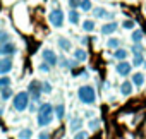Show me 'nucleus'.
Here are the masks:
<instances>
[{"label":"nucleus","instance_id":"f257e3e1","mask_svg":"<svg viewBox=\"0 0 146 139\" xmlns=\"http://www.w3.org/2000/svg\"><path fill=\"white\" fill-rule=\"evenodd\" d=\"M53 105L52 103H41L36 110V122L40 127H46L53 122Z\"/></svg>","mask_w":146,"mask_h":139},{"label":"nucleus","instance_id":"f03ea898","mask_svg":"<svg viewBox=\"0 0 146 139\" xmlns=\"http://www.w3.org/2000/svg\"><path fill=\"white\" fill-rule=\"evenodd\" d=\"M78 98L83 105H93L96 101V93H95V88L86 84V86H81L78 89Z\"/></svg>","mask_w":146,"mask_h":139},{"label":"nucleus","instance_id":"7ed1b4c3","mask_svg":"<svg viewBox=\"0 0 146 139\" xmlns=\"http://www.w3.org/2000/svg\"><path fill=\"white\" fill-rule=\"evenodd\" d=\"M28 105H29V95H28V91H21V93H17V95L12 96V108L16 112H24L28 108Z\"/></svg>","mask_w":146,"mask_h":139},{"label":"nucleus","instance_id":"20e7f679","mask_svg":"<svg viewBox=\"0 0 146 139\" xmlns=\"http://www.w3.org/2000/svg\"><path fill=\"white\" fill-rule=\"evenodd\" d=\"M48 21H50V24L53 26V28H62L64 26V12H62V9H53L50 14H48Z\"/></svg>","mask_w":146,"mask_h":139},{"label":"nucleus","instance_id":"39448f33","mask_svg":"<svg viewBox=\"0 0 146 139\" xmlns=\"http://www.w3.org/2000/svg\"><path fill=\"white\" fill-rule=\"evenodd\" d=\"M28 95H29V100H38L40 101V98H41V81H31L29 83V86H28Z\"/></svg>","mask_w":146,"mask_h":139},{"label":"nucleus","instance_id":"423d86ee","mask_svg":"<svg viewBox=\"0 0 146 139\" xmlns=\"http://www.w3.org/2000/svg\"><path fill=\"white\" fill-rule=\"evenodd\" d=\"M115 71H117V74H119V76L127 77V76H131V74H132V64H131V62H127V60H119V64L115 65Z\"/></svg>","mask_w":146,"mask_h":139},{"label":"nucleus","instance_id":"0eeeda50","mask_svg":"<svg viewBox=\"0 0 146 139\" xmlns=\"http://www.w3.org/2000/svg\"><path fill=\"white\" fill-rule=\"evenodd\" d=\"M41 60H43V62H46L50 67H55V65H57V62H58V57H57V53H55L53 50L45 48V50L41 52Z\"/></svg>","mask_w":146,"mask_h":139},{"label":"nucleus","instance_id":"6e6552de","mask_svg":"<svg viewBox=\"0 0 146 139\" xmlns=\"http://www.w3.org/2000/svg\"><path fill=\"white\" fill-rule=\"evenodd\" d=\"M14 67V60L12 57H2L0 58V76H7Z\"/></svg>","mask_w":146,"mask_h":139},{"label":"nucleus","instance_id":"1a4fd4ad","mask_svg":"<svg viewBox=\"0 0 146 139\" xmlns=\"http://www.w3.org/2000/svg\"><path fill=\"white\" fill-rule=\"evenodd\" d=\"M16 52H17V46L12 41L0 45V57H12V55H16Z\"/></svg>","mask_w":146,"mask_h":139},{"label":"nucleus","instance_id":"9d476101","mask_svg":"<svg viewBox=\"0 0 146 139\" xmlns=\"http://www.w3.org/2000/svg\"><path fill=\"white\" fill-rule=\"evenodd\" d=\"M93 12V17L95 19H107V21H113V14L108 12L105 7H93L91 9Z\"/></svg>","mask_w":146,"mask_h":139},{"label":"nucleus","instance_id":"9b49d317","mask_svg":"<svg viewBox=\"0 0 146 139\" xmlns=\"http://www.w3.org/2000/svg\"><path fill=\"white\" fill-rule=\"evenodd\" d=\"M117 28H119V23L117 21H108L107 24H103L102 26V34H105V36H110V34H113L115 31H117Z\"/></svg>","mask_w":146,"mask_h":139},{"label":"nucleus","instance_id":"f8f14e48","mask_svg":"<svg viewBox=\"0 0 146 139\" xmlns=\"http://www.w3.org/2000/svg\"><path fill=\"white\" fill-rule=\"evenodd\" d=\"M57 45H58V48H60L62 52H70V50H72V43H70V40L65 38V36H58V38H57Z\"/></svg>","mask_w":146,"mask_h":139},{"label":"nucleus","instance_id":"ddd939ff","mask_svg":"<svg viewBox=\"0 0 146 139\" xmlns=\"http://www.w3.org/2000/svg\"><path fill=\"white\" fill-rule=\"evenodd\" d=\"M81 129H83V118L72 117V118L69 120V130H70V132H78V130H81Z\"/></svg>","mask_w":146,"mask_h":139},{"label":"nucleus","instance_id":"4468645a","mask_svg":"<svg viewBox=\"0 0 146 139\" xmlns=\"http://www.w3.org/2000/svg\"><path fill=\"white\" fill-rule=\"evenodd\" d=\"M144 81H146V77H144L143 72H134L132 77H131V83H132V86H136V88H141V86L144 84Z\"/></svg>","mask_w":146,"mask_h":139},{"label":"nucleus","instance_id":"2eb2a0df","mask_svg":"<svg viewBox=\"0 0 146 139\" xmlns=\"http://www.w3.org/2000/svg\"><path fill=\"white\" fill-rule=\"evenodd\" d=\"M67 17H69V23L74 24V26L81 23V14H79L78 9H69V16H67Z\"/></svg>","mask_w":146,"mask_h":139},{"label":"nucleus","instance_id":"dca6fc26","mask_svg":"<svg viewBox=\"0 0 146 139\" xmlns=\"http://www.w3.org/2000/svg\"><path fill=\"white\" fill-rule=\"evenodd\" d=\"M127 57H129V50L127 48L119 46L117 50H113V58L115 60H127Z\"/></svg>","mask_w":146,"mask_h":139},{"label":"nucleus","instance_id":"f3484780","mask_svg":"<svg viewBox=\"0 0 146 139\" xmlns=\"http://www.w3.org/2000/svg\"><path fill=\"white\" fill-rule=\"evenodd\" d=\"M74 58H76L79 64L86 62V58H88V53H86V50H84V48H76V50H74Z\"/></svg>","mask_w":146,"mask_h":139},{"label":"nucleus","instance_id":"a211bd4d","mask_svg":"<svg viewBox=\"0 0 146 139\" xmlns=\"http://www.w3.org/2000/svg\"><path fill=\"white\" fill-rule=\"evenodd\" d=\"M132 83L131 81H124L122 84H120V93L124 95V96H131L132 95Z\"/></svg>","mask_w":146,"mask_h":139},{"label":"nucleus","instance_id":"6ab92c4d","mask_svg":"<svg viewBox=\"0 0 146 139\" xmlns=\"http://www.w3.org/2000/svg\"><path fill=\"white\" fill-rule=\"evenodd\" d=\"M53 115L57 117V120H62L65 117V107H64V103H58V105L53 107Z\"/></svg>","mask_w":146,"mask_h":139},{"label":"nucleus","instance_id":"aec40b11","mask_svg":"<svg viewBox=\"0 0 146 139\" xmlns=\"http://www.w3.org/2000/svg\"><path fill=\"white\" fill-rule=\"evenodd\" d=\"M12 96H14V91H12V88H11V86L0 89V98H2V101H7V100H11Z\"/></svg>","mask_w":146,"mask_h":139},{"label":"nucleus","instance_id":"412c9836","mask_svg":"<svg viewBox=\"0 0 146 139\" xmlns=\"http://www.w3.org/2000/svg\"><path fill=\"white\" fill-rule=\"evenodd\" d=\"M81 26H83V31H84V33H91V31H95V28H96V24H95L93 19H86Z\"/></svg>","mask_w":146,"mask_h":139},{"label":"nucleus","instance_id":"4be33fe9","mask_svg":"<svg viewBox=\"0 0 146 139\" xmlns=\"http://www.w3.org/2000/svg\"><path fill=\"white\" fill-rule=\"evenodd\" d=\"M143 38H144L143 29H134V31H132V34H131V40H132L134 43H141V41H143Z\"/></svg>","mask_w":146,"mask_h":139},{"label":"nucleus","instance_id":"5701e85b","mask_svg":"<svg viewBox=\"0 0 146 139\" xmlns=\"http://www.w3.org/2000/svg\"><path fill=\"white\" fill-rule=\"evenodd\" d=\"M91 9H93V2H91V0H81V2H79V11L90 12Z\"/></svg>","mask_w":146,"mask_h":139},{"label":"nucleus","instance_id":"b1692460","mask_svg":"<svg viewBox=\"0 0 146 139\" xmlns=\"http://www.w3.org/2000/svg\"><path fill=\"white\" fill-rule=\"evenodd\" d=\"M17 137H19V139H31V137H33V130H31L29 127H24V129L19 130Z\"/></svg>","mask_w":146,"mask_h":139},{"label":"nucleus","instance_id":"393cba45","mask_svg":"<svg viewBox=\"0 0 146 139\" xmlns=\"http://www.w3.org/2000/svg\"><path fill=\"white\" fill-rule=\"evenodd\" d=\"M107 46H108L110 50H117V48L120 46V40H119V38H110V40L107 41Z\"/></svg>","mask_w":146,"mask_h":139},{"label":"nucleus","instance_id":"a878e982","mask_svg":"<svg viewBox=\"0 0 146 139\" xmlns=\"http://www.w3.org/2000/svg\"><path fill=\"white\" fill-rule=\"evenodd\" d=\"M131 52H132L134 55H143V53H144V46H143L141 43H134V45L131 46Z\"/></svg>","mask_w":146,"mask_h":139},{"label":"nucleus","instance_id":"bb28decb","mask_svg":"<svg viewBox=\"0 0 146 139\" xmlns=\"http://www.w3.org/2000/svg\"><path fill=\"white\" fill-rule=\"evenodd\" d=\"M132 67H141L143 64H144V57L143 55H134V58H132Z\"/></svg>","mask_w":146,"mask_h":139},{"label":"nucleus","instance_id":"cd10ccee","mask_svg":"<svg viewBox=\"0 0 146 139\" xmlns=\"http://www.w3.org/2000/svg\"><path fill=\"white\" fill-rule=\"evenodd\" d=\"M52 91H53L52 84H50L48 81H43V83H41V93H43V95H50Z\"/></svg>","mask_w":146,"mask_h":139},{"label":"nucleus","instance_id":"c85d7f7f","mask_svg":"<svg viewBox=\"0 0 146 139\" xmlns=\"http://www.w3.org/2000/svg\"><path fill=\"white\" fill-rule=\"evenodd\" d=\"M11 77L9 76H0V89L2 88H7V86H11Z\"/></svg>","mask_w":146,"mask_h":139},{"label":"nucleus","instance_id":"c756f323","mask_svg":"<svg viewBox=\"0 0 146 139\" xmlns=\"http://www.w3.org/2000/svg\"><path fill=\"white\" fill-rule=\"evenodd\" d=\"M88 125H90V129H91V130H98V129H100V125H102V122H100L98 118H91Z\"/></svg>","mask_w":146,"mask_h":139},{"label":"nucleus","instance_id":"7c9ffc66","mask_svg":"<svg viewBox=\"0 0 146 139\" xmlns=\"http://www.w3.org/2000/svg\"><path fill=\"white\" fill-rule=\"evenodd\" d=\"M7 41H11V34H9L7 31H0V45H2V43H7Z\"/></svg>","mask_w":146,"mask_h":139},{"label":"nucleus","instance_id":"2f4dec72","mask_svg":"<svg viewBox=\"0 0 146 139\" xmlns=\"http://www.w3.org/2000/svg\"><path fill=\"white\" fill-rule=\"evenodd\" d=\"M50 69H52V67H50L46 62H41V64L38 65V71H40V72H45V74H48V72H50Z\"/></svg>","mask_w":146,"mask_h":139},{"label":"nucleus","instance_id":"473e14b6","mask_svg":"<svg viewBox=\"0 0 146 139\" xmlns=\"http://www.w3.org/2000/svg\"><path fill=\"white\" fill-rule=\"evenodd\" d=\"M72 139H88V132L86 130H78V132H74V137Z\"/></svg>","mask_w":146,"mask_h":139},{"label":"nucleus","instance_id":"72a5a7b5","mask_svg":"<svg viewBox=\"0 0 146 139\" xmlns=\"http://www.w3.org/2000/svg\"><path fill=\"white\" fill-rule=\"evenodd\" d=\"M122 28H124V29H134V21H132V19H125V21L122 23Z\"/></svg>","mask_w":146,"mask_h":139},{"label":"nucleus","instance_id":"f704fd0d","mask_svg":"<svg viewBox=\"0 0 146 139\" xmlns=\"http://www.w3.org/2000/svg\"><path fill=\"white\" fill-rule=\"evenodd\" d=\"M79 2H81V0H67L69 9H79Z\"/></svg>","mask_w":146,"mask_h":139},{"label":"nucleus","instance_id":"c9c22d12","mask_svg":"<svg viewBox=\"0 0 146 139\" xmlns=\"http://www.w3.org/2000/svg\"><path fill=\"white\" fill-rule=\"evenodd\" d=\"M57 65H60V67H64V69H69V60L64 58V57H60L58 62H57Z\"/></svg>","mask_w":146,"mask_h":139},{"label":"nucleus","instance_id":"e433bc0d","mask_svg":"<svg viewBox=\"0 0 146 139\" xmlns=\"http://www.w3.org/2000/svg\"><path fill=\"white\" fill-rule=\"evenodd\" d=\"M38 139H50V132L41 130V132H40V136H38Z\"/></svg>","mask_w":146,"mask_h":139},{"label":"nucleus","instance_id":"4c0bfd02","mask_svg":"<svg viewBox=\"0 0 146 139\" xmlns=\"http://www.w3.org/2000/svg\"><path fill=\"white\" fill-rule=\"evenodd\" d=\"M84 117H88V118H93V112H86V113H84Z\"/></svg>","mask_w":146,"mask_h":139},{"label":"nucleus","instance_id":"58836bf2","mask_svg":"<svg viewBox=\"0 0 146 139\" xmlns=\"http://www.w3.org/2000/svg\"><path fill=\"white\" fill-rule=\"evenodd\" d=\"M0 115H4V107H0Z\"/></svg>","mask_w":146,"mask_h":139},{"label":"nucleus","instance_id":"ea45409f","mask_svg":"<svg viewBox=\"0 0 146 139\" xmlns=\"http://www.w3.org/2000/svg\"><path fill=\"white\" fill-rule=\"evenodd\" d=\"M144 11H146V4H144Z\"/></svg>","mask_w":146,"mask_h":139}]
</instances>
